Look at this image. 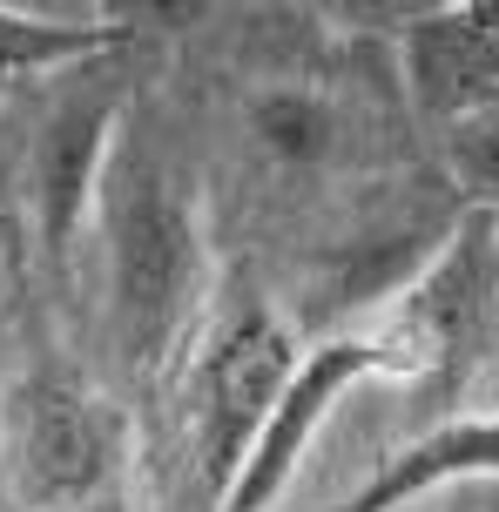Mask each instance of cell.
I'll list each match as a JSON object with an SVG mask.
<instances>
[{
	"label": "cell",
	"mask_w": 499,
	"mask_h": 512,
	"mask_svg": "<svg viewBox=\"0 0 499 512\" xmlns=\"http://www.w3.org/2000/svg\"><path fill=\"white\" fill-rule=\"evenodd\" d=\"M405 95L439 128L499 108V41L473 21V7H432L398 27Z\"/></svg>",
	"instance_id": "52a82bcc"
},
{
	"label": "cell",
	"mask_w": 499,
	"mask_h": 512,
	"mask_svg": "<svg viewBox=\"0 0 499 512\" xmlns=\"http://www.w3.org/2000/svg\"><path fill=\"white\" fill-rule=\"evenodd\" d=\"M122 41V21L108 14H34V7H0V75H41V68H75L88 54H108Z\"/></svg>",
	"instance_id": "30bf717a"
},
{
	"label": "cell",
	"mask_w": 499,
	"mask_h": 512,
	"mask_svg": "<svg viewBox=\"0 0 499 512\" xmlns=\"http://www.w3.org/2000/svg\"><path fill=\"white\" fill-rule=\"evenodd\" d=\"M439 155H446V182L466 196V209H499V108L439 128Z\"/></svg>",
	"instance_id": "8fae6325"
},
{
	"label": "cell",
	"mask_w": 499,
	"mask_h": 512,
	"mask_svg": "<svg viewBox=\"0 0 499 512\" xmlns=\"http://www.w3.org/2000/svg\"><path fill=\"white\" fill-rule=\"evenodd\" d=\"M297 337L270 310V297H257L250 283L230 290V310L210 324L203 351L183 378V418H189V459H196V486L223 512V499L237 492L243 465L257 452L270 411L284 398L290 371H297Z\"/></svg>",
	"instance_id": "7a4b0ae2"
},
{
	"label": "cell",
	"mask_w": 499,
	"mask_h": 512,
	"mask_svg": "<svg viewBox=\"0 0 499 512\" xmlns=\"http://www.w3.org/2000/svg\"><path fill=\"white\" fill-rule=\"evenodd\" d=\"M486 256H493V209H466L459 230H446L432 263L385 304V317L371 331L392 337L398 351L412 358V371L452 364L473 344L479 310H486Z\"/></svg>",
	"instance_id": "5b68a950"
},
{
	"label": "cell",
	"mask_w": 499,
	"mask_h": 512,
	"mask_svg": "<svg viewBox=\"0 0 499 512\" xmlns=\"http://www.w3.org/2000/svg\"><path fill=\"white\" fill-rule=\"evenodd\" d=\"M95 216L108 236L115 358L129 364V378L149 384L183 358V337L203 310V223L142 108H122L115 122Z\"/></svg>",
	"instance_id": "6da1fadb"
},
{
	"label": "cell",
	"mask_w": 499,
	"mask_h": 512,
	"mask_svg": "<svg viewBox=\"0 0 499 512\" xmlns=\"http://www.w3.org/2000/svg\"><path fill=\"white\" fill-rule=\"evenodd\" d=\"M365 378H419V371H412V358H405L385 331L324 337L317 351H304L297 371H290V384H284V398H277V411H270V425H263L257 452L243 465L237 492L223 499V512H270L277 506V492L290 486L297 459H304L311 438L324 432L331 405H338L344 391H358Z\"/></svg>",
	"instance_id": "277c9868"
},
{
	"label": "cell",
	"mask_w": 499,
	"mask_h": 512,
	"mask_svg": "<svg viewBox=\"0 0 499 512\" xmlns=\"http://www.w3.org/2000/svg\"><path fill=\"white\" fill-rule=\"evenodd\" d=\"M243 135L270 169H290V176H338L358 155H371L358 102L304 75L257 81L243 95Z\"/></svg>",
	"instance_id": "8992f818"
},
{
	"label": "cell",
	"mask_w": 499,
	"mask_h": 512,
	"mask_svg": "<svg viewBox=\"0 0 499 512\" xmlns=\"http://www.w3.org/2000/svg\"><path fill=\"white\" fill-rule=\"evenodd\" d=\"M7 472L34 512H81L102 499L122 459V418L68 371H27L7 391Z\"/></svg>",
	"instance_id": "3957f363"
},
{
	"label": "cell",
	"mask_w": 499,
	"mask_h": 512,
	"mask_svg": "<svg viewBox=\"0 0 499 512\" xmlns=\"http://www.w3.org/2000/svg\"><path fill=\"white\" fill-rule=\"evenodd\" d=\"M486 472L499 479V411H466V418H446L425 438H412L405 452H392L338 512H405L432 486L486 479Z\"/></svg>",
	"instance_id": "ba28073f"
},
{
	"label": "cell",
	"mask_w": 499,
	"mask_h": 512,
	"mask_svg": "<svg viewBox=\"0 0 499 512\" xmlns=\"http://www.w3.org/2000/svg\"><path fill=\"white\" fill-rule=\"evenodd\" d=\"M115 122H122V95H88V102L61 108L54 128H48V142H41V223H48L54 250H68L75 230H81V216L95 209Z\"/></svg>",
	"instance_id": "9c48e42d"
},
{
	"label": "cell",
	"mask_w": 499,
	"mask_h": 512,
	"mask_svg": "<svg viewBox=\"0 0 499 512\" xmlns=\"http://www.w3.org/2000/svg\"><path fill=\"white\" fill-rule=\"evenodd\" d=\"M473 21H479V27H486V34L499 41V0H473Z\"/></svg>",
	"instance_id": "7c38bea8"
}]
</instances>
